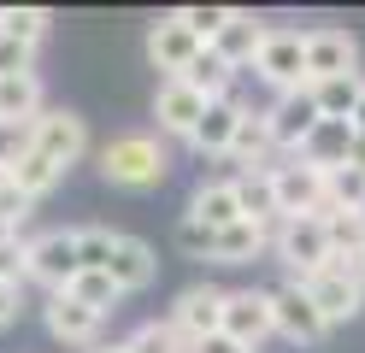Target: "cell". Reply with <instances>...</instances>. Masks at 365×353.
<instances>
[{
  "label": "cell",
  "instance_id": "cell-1",
  "mask_svg": "<svg viewBox=\"0 0 365 353\" xmlns=\"http://www.w3.org/2000/svg\"><path fill=\"white\" fill-rule=\"evenodd\" d=\"M271 259L289 271V282H307L312 271H324L336 259L324 218H277L271 224Z\"/></svg>",
  "mask_w": 365,
  "mask_h": 353
},
{
  "label": "cell",
  "instance_id": "cell-2",
  "mask_svg": "<svg viewBox=\"0 0 365 353\" xmlns=\"http://www.w3.org/2000/svg\"><path fill=\"white\" fill-rule=\"evenodd\" d=\"M165 171H171V159L159 148V135H112L101 148V177L118 188H153V183H165Z\"/></svg>",
  "mask_w": 365,
  "mask_h": 353
},
{
  "label": "cell",
  "instance_id": "cell-3",
  "mask_svg": "<svg viewBox=\"0 0 365 353\" xmlns=\"http://www.w3.org/2000/svg\"><path fill=\"white\" fill-rule=\"evenodd\" d=\"M271 183H277V218H330V171L289 159L271 165Z\"/></svg>",
  "mask_w": 365,
  "mask_h": 353
},
{
  "label": "cell",
  "instance_id": "cell-4",
  "mask_svg": "<svg viewBox=\"0 0 365 353\" xmlns=\"http://www.w3.org/2000/svg\"><path fill=\"white\" fill-rule=\"evenodd\" d=\"M301 289L312 295V306L324 312L330 329L365 312V265H341V259H330V265H324V271H312Z\"/></svg>",
  "mask_w": 365,
  "mask_h": 353
},
{
  "label": "cell",
  "instance_id": "cell-5",
  "mask_svg": "<svg viewBox=\"0 0 365 353\" xmlns=\"http://www.w3.org/2000/svg\"><path fill=\"white\" fill-rule=\"evenodd\" d=\"M24 253H30V277H36L48 295H65V289L77 282V271H83L77 230H41L36 242H24Z\"/></svg>",
  "mask_w": 365,
  "mask_h": 353
},
{
  "label": "cell",
  "instance_id": "cell-6",
  "mask_svg": "<svg viewBox=\"0 0 365 353\" xmlns=\"http://www.w3.org/2000/svg\"><path fill=\"white\" fill-rule=\"evenodd\" d=\"M254 77L271 83L277 94L307 88V36H301V30H271L265 47L254 53Z\"/></svg>",
  "mask_w": 365,
  "mask_h": 353
},
{
  "label": "cell",
  "instance_id": "cell-7",
  "mask_svg": "<svg viewBox=\"0 0 365 353\" xmlns=\"http://www.w3.org/2000/svg\"><path fill=\"white\" fill-rule=\"evenodd\" d=\"M18 141H30V148H36V153H48L59 171H71V165L88 153V124H83L77 112L53 106V112H41V118H36V130H24Z\"/></svg>",
  "mask_w": 365,
  "mask_h": 353
},
{
  "label": "cell",
  "instance_id": "cell-8",
  "mask_svg": "<svg viewBox=\"0 0 365 353\" xmlns=\"http://www.w3.org/2000/svg\"><path fill=\"white\" fill-rule=\"evenodd\" d=\"M224 336L242 342L247 353H259L265 336H277V318H271V289H230V295H224Z\"/></svg>",
  "mask_w": 365,
  "mask_h": 353
},
{
  "label": "cell",
  "instance_id": "cell-9",
  "mask_svg": "<svg viewBox=\"0 0 365 353\" xmlns=\"http://www.w3.org/2000/svg\"><path fill=\"white\" fill-rule=\"evenodd\" d=\"M265 124H271V141H277V153H301L307 135L324 124V112H318L312 88H294V94H277V101L265 106Z\"/></svg>",
  "mask_w": 365,
  "mask_h": 353
},
{
  "label": "cell",
  "instance_id": "cell-10",
  "mask_svg": "<svg viewBox=\"0 0 365 353\" xmlns=\"http://www.w3.org/2000/svg\"><path fill=\"white\" fill-rule=\"evenodd\" d=\"M271 318H277V336H289L294 347H312V342H324V312L312 306V295L301 289V282H277L271 289Z\"/></svg>",
  "mask_w": 365,
  "mask_h": 353
},
{
  "label": "cell",
  "instance_id": "cell-11",
  "mask_svg": "<svg viewBox=\"0 0 365 353\" xmlns=\"http://www.w3.org/2000/svg\"><path fill=\"white\" fill-rule=\"evenodd\" d=\"M354 71H359V41L348 30H336V24L307 30V88L330 77H354Z\"/></svg>",
  "mask_w": 365,
  "mask_h": 353
},
{
  "label": "cell",
  "instance_id": "cell-12",
  "mask_svg": "<svg viewBox=\"0 0 365 353\" xmlns=\"http://www.w3.org/2000/svg\"><path fill=\"white\" fill-rule=\"evenodd\" d=\"M224 295H230V289H212V282H195V289H182V295H177L171 324L182 329V342H189V347L224 329Z\"/></svg>",
  "mask_w": 365,
  "mask_h": 353
},
{
  "label": "cell",
  "instance_id": "cell-13",
  "mask_svg": "<svg viewBox=\"0 0 365 353\" xmlns=\"http://www.w3.org/2000/svg\"><path fill=\"white\" fill-rule=\"evenodd\" d=\"M207 106H212V101H207V94H195L182 77H159L153 118H159V130H165V135H182V141H189V135H195V124L207 118Z\"/></svg>",
  "mask_w": 365,
  "mask_h": 353
},
{
  "label": "cell",
  "instance_id": "cell-14",
  "mask_svg": "<svg viewBox=\"0 0 365 353\" xmlns=\"http://www.w3.org/2000/svg\"><path fill=\"white\" fill-rule=\"evenodd\" d=\"M200 47H207V41H195V36H189V24H182L177 12H171V18H159L153 30H148V59H153V71H165V77H182V71L195 65Z\"/></svg>",
  "mask_w": 365,
  "mask_h": 353
},
{
  "label": "cell",
  "instance_id": "cell-15",
  "mask_svg": "<svg viewBox=\"0 0 365 353\" xmlns=\"http://www.w3.org/2000/svg\"><path fill=\"white\" fill-rule=\"evenodd\" d=\"M41 318H48V336H53V342H65V347H95L101 324H106L101 312H88L77 295H48Z\"/></svg>",
  "mask_w": 365,
  "mask_h": 353
},
{
  "label": "cell",
  "instance_id": "cell-16",
  "mask_svg": "<svg viewBox=\"0 0 365 353\" xmlns=\"http://www.w3.org/2000/svg\"><path fill=\"white\" fill-rule=\"evenodd\" d=\"M247 112H254V106H242L236 94H230V101H212V106H207V118L195 124L189 148H195V153H207V159H224V153H230V141H236V130H242V118H247Z\"/></svg>",
  "mask_w": 365,
  "mask_h": 353
},
{
  "label": "cell",
  "instance_id": "cell-17",
  "mask_svg": "<svg viewBox=\"0 0 365 353\" xmlns=\"http://www.w3.org/2000/svg\"><path fill=\"white\" fill-rule=\"evenodd\" d=\"M182 218H195V224H207V230H230V224H242L236 183H230V177H218V183H200L195 195H189V212H182Z\"/></svg>",
  "mask_w": 365,
  "mask_h": 353
},
{
  "label": "cell",
  "instance_id": "cell-18",
  "mask_svg": "<svg viewBox=\"0 0 365 353\" xmlns=\"http://www.w3.org/2000/svg\"><path fill=\"white\" fill-rule=\"evenodd\" d=\"M6 171H12V188H18V195H30V200L53 195V188H59V177H65L48 153H36V148H30V141H18V148L6 153Z\"/></svg>",
  "mask_w": 365,
  "mask_h": 353
},
{
  "label": "cell",
  "instance_id": "cell-19",
  "mask_svg": "<svg viewBox=\"0 0 365 353\" xmlns=\"http://www.w3.org/2000/svg\"><path fill=\"white\" fill-rule=\"evenodd\" d=\"M354 135H359V130L348 124V118H324V124L307 135V148L294 153V159L318 165V171H341V165H348V153H354Z\"/></svg>",
  "mask_w": 365,
  "mask_h": 353
},
{
  "label": "cell",
  "instance_id": "cell-20",
  "mask_svg": "<svg viewBox=\"0 0 365 353\" xmlns=\"http://www.w3.org/2000/svg\"><path fill=\"white\" fill-rule=\"evenodd\" d=\"M259 253H271V224L242 218L230 230H212V259L218 265H254Z\"/></svg>",
  "mask_w": 365,
  "mask_h": 353
},
{
  "label": "cell",
  "instance_id": "cell-21",
  "mask_svg": "<svg viewBox=\"0 0 365 353\" xmlns=\"http://www.w3.org/2000/svg\"><path fill=\"white\" fill-rule=\"evenodd\" d=\"M48 112L41 106V77H6L0 83V130H36V118Z\"/></svg>",
  "mask_w": 365,
  "mask_h": 353
},
{
  "label": "cell",
  "instance_id": "cell-22",
  "mask_svg": "<svg viewBox=\"0 0 365 353\" xmlns=\"http://www.w3.org/2000/svg\"><path fill=\"white\" fill-rule=\"evenodd\" d=\"M265 36H271V30H265L254 12H236V6H230V24L218 30L212 47H218V59H224V65H236V71H242V65H254V53L265 47Z\"/></svg>",
  "mask_w": 365,
  "mask_h": 353
},
{
  "label": "cell",
  "instance_id": "cell-23",
  "mask_svg": "<svg viewBox=\"0 0 365 353\" xmlns=\"http://www.w3.org/2000/svg\"><path fill=\"white\" fill-rule=\"evenodd\" d=\"M112 282H118L124 295H135V289H148L153 282V271H159V259H153V247L142 242V235H118V247H112Z\"/></svg>",
  "mask_w": 365,
  "mask_h": 353
},
{
  "label": "cell",
  "instance_id": "cell-24",
  "mask_svg": "<svg viewBox=\"0 0 365 353\" xmlns=\"http://www.w3.org/2000/svg\"><path fill=\"white\" fill-rule=\"evenodd\" d=\"M271 153H277V141H271V124H265V112H247L224 159H230V165H242V171H271Z\"/></svg>",
  "mask_w": 365,
  "mask_h": 353
},
{
  "label": "cell",
  "instance_id": "cell-25",
  "mask_svg": "<svg viewBox=\"0 0 365 353\" xmlns=\"http://www.w3.org/2000/svg\"><path fill=\"white\" fill-rule=\"evenodd\" d=\"M236 77H242V71H236V65H224V59H218V47H200L195 65L182 71V83H189L195 94H207V101H230V94H236Z\"/></svg>",
  "mask_w": 365,
  "mask_h": 353
},
{
  "label": "cell",
  "instance_id": "cell-26",
  "mask_svg": "<svg viewBox=\"0 0 365 353\" xmlns=\"http://www.w3.org/2000/svg\"><path fill=\"white\" fill-rule=\"evenodd\" d=\"M236 200H242V218L254 224H277V183H271V171H236Z\"/></svg>",
  "mask_w": 365,
  "mask_h": 353
},
{
  "label": "cell",
  "instance_id": "cell-27",
  "mask_svg": "<svg viewBox=\"0 0 365 353\" xmlns=\"http://www.w3.org/2000/svg\"><path fill=\"white\" fill-rule=\"evenodd\" d=\"M312 101H318V112H324V118H348V124H354V112H359V101H365V77L354 71V77L312 83Z\"/></svg>",
  "mask_w": 365,
  "mask_h": 353
},
{
  "label": "cell",
  "instance_id": "cell-28",
  "mask_svg": "<svg viewBox=\"0 0 365 353\" xmlns=\"http://www.w3.org/2000/svg\"><path fill=\"white\" fill-rule=\"evenodd\" d=\"M324 230H330V253L341 265H365V212H330Z\"/></svg>",
  "mask_w": 365,
  "mask_h": 353
},
{
  "label": "cell",
  "instance_id": "cell-29",
  "mask_svg": "<svg viewBox=\"0 0 365 353\" xmlns=\"http://www.w3.org/2000/svg\"><path fill=\"white\" fill-rule=\"evenodd\" d=\"M118 347H124V353H189V342H182V329H177L171 318H165V324H159V318L135 324Z\"/></svg>",
  "mask_w": 365,
  "mask_h": 353
},
{
  "label": "cell",
  "instance_id": "cell-30",
  "mask_svg": "<svg viewBox=\"0 0 365 353\" xmlns=\"http://www.w3.org/2000/svg\"><path fill=\"white\" fill-rule=\"evenodd\" d=\"M65 295H77L88 312H101V318H106V312H118V300H124V289L112 282V271H77V282H71Z\"/></svg>",
  "mask_w": 365,
  "mask_h": 353
},
{
  "label": "cell",
  "instance_id": "cell-31",
  "mask_svg": "<svg viewBox=\"0 0 365 353\" xmlns=\"http://www.w3.org/2000/svg\"><path fill=\"white\" fill-rule=\"evenodd\" d=\"M48 12H41V6H6V12H0V36H12V41H24V47H36L41 36H48Z\"/></svg>",
  "mask_w": 365,
  "mask_h": 353
},
{
  "label": "cell",
  "instance_id": "cell-32",
  "mask_svg": "<svg viewBox=\"0 0 365 353\" xmlns=\"http://www.w3.org/2000/svg\"><path fill=\"white\" fill-rule=\"evenodd\" d=\"M112 247H118V230H101V224L77 230V259H83V271H106V265H112Z\"/></svg>",
  "mask_w": 365,
  "mask_h": 353
},
{
  "label": "cell",
  "instance_id": "cell-33",
  "mask_svg": "<svg viewBox=\"0 0 365 353\" xmlns=\"http://www.w3.org/2000/svg\"><path fill=\"white\" fill-rule=\"evenodd\" d=\"M330 212H365V171L354 165L330 171Z\"/></svg>",
  "mask_w": 365,
  "mask_h": 353
},
{
  "label": "cell",
  "instance_id": "cell-34",
  "mask_svg": "<svg viewBox=\"0 0 365 353\" xmlns=\"http://www.w3.org/2000/svg\"><path fill=\"white\" fill-rule=\"evenodd\" d=\"M177 18L189 24V36H195V41H207V47H212V41H218V30L230 24V6H182Z\"/></svg>",
  "mask_w": 365,
  "mask_h": 353
},
{
  "label": "cell",
  "instance_id": "cell-35",
  "mask_svg": "<svg viewBox=\"0 0 365 353\" xmlns=\"http://www.w3.org/2000/svg\"><path fill=\"white\" fill-rule=\"evenodd\" d=\"M6 77H36V47L0 36V83H6Z\"/></svg>",
  "mask_w": 365,
  "mask_h": 353
},
{
  "label": "cell",
  "instance_id": "cell-36",
  "mask_svg": "<svg viewBox=\"0 0 365 353\" xmlns=\"http://www.w3.org/2000/svg\"><path fill=\"white\" fill-rule=\"evenodd\" d=\"M177 247L189 253V259H212V230L195 224V218H182V224H177Z\"/></svg>",
  "mask_w": 365,
  "mask_h": 353
},
{
  "label": "cell",
  "instance_id": "cell-37",
  "mask_svg": "<svg viewBox=\"0 0 365 353\" xmlns=\"http://www.w3.org/2000/svg\"><path fill=\"white\" fill-rule=\"evenodd\" d=\"M24 277H30V253H24V242L0 247V282H24Z\"/></svg>",
  "mask_w": 365,
  "mask_h": 353
},
{
  "label": "cell",
  "instance_id": "cell-38",
  "mask_svg": "<svg viewBox=\"0 0 365 353\" xmlns=\"http://www.w3.org/2000/svg\"><path fill=\"white\" fill-rule=\"evenodd\" d=\"M30 206H36L30 195H18V188H6V195H0V218H6V224L18 230V224H24V218H30Z\"/></svg>",
  "mask_w": 365,
  "mask_h": 353
},
{
  "label": "cell",
  "instance_id": "cell-39",
  "mask_svg": "<svg viewBox=\"0 0 365 353\" xmlns=\"http://www.w3.org/2000/svg\"><path fill=\"white\" fill-rule=\"evenodd\" d=\"M189 353H247L242 342H230V336H224V329H218V336H207V342H195Z\"/></svg>",
  "mask_w": 365,
  "mask_h": 353
},
{
  "label": "cell",
  "instance_id": "cell-40",
  "mask_svg": "<svg viewBox=\"0 0 365 353\" xmlns=\"http://www.w3.org/2000/svg\"><path fill=\"white\" fill-rule=\"evenodd\" d=\"M18 318V282H0V329Z\"/></svg>",
  "mask_w": 365,
  "mask_h": 353
},
{
  "label": "cell",
  "instance_id": "cell-41",
  "mask_svg": "<svg viewBox=\"0 0 365 353\" xmlns=\"http://www.w3.org/2000/svg\"><path fill=\"white\" fill-rule=\"evenodd\" d=\"M348 165H354V171H365V135H354V153H348Z\"/></svg>",
  "mask_w": 365,
  "mask_h": 353
},
{
  "label": "cell",
  "instance_id": "cell-42",
  "mask_svg": "<svg viewBox=\"0 0 365 353\" xmlns=\"http://www.w3.org/2000/svg\"><path fill=\"white\" fill-rule=\"evenodd\" d=\"M12 242H18V230H12L6 218H0V247H12Z\"/></svg>",
  "mask_w": 365,
  "mask_h": 353
},
{
  "label": "cell",
  "instance_id": "cell-43",
  "mask_svg": "<svg viewBox=\"0 0 365 353\" xmlns=\"http://www.w3.org/2000/svg\"><path fill=\"white\" fill-rule=\"evenodd\" d=\"M12 188V171H6V153H0V195H6Z\"/></svg>",
  "mask_w": 365,
  "mask_h": 353
},
{
  "label": "cell",
  "instance_id": "cell-44",
  "mask_svg": "<svg viewBox=\"0 0 365 353\" xmlns=\"http://www.w3.org/2000/svg\"><path fill=\"white\" fill-rule=\"evenodd\" d=\"M354 130H359V135H365V101H359V112H354Z\"/></svg>",
  "mask_w": 365,
  "mask_h": 353
},
{
  "label": "cell",
  "instance_id": "cell-45",
  "mask_svg": "<svg viewBox=\"0 0 365 353\" xmlns=\"http://www.w3.org/2000/svg\"><path fill=\"white\" fill-rule=\"evenodd\" d=\"M95 353H124V347H95Z\"/></svg>",
  "mask_w": 365,
  "mask_h": 353
}]
</instances>
